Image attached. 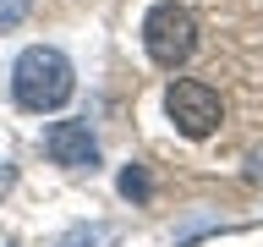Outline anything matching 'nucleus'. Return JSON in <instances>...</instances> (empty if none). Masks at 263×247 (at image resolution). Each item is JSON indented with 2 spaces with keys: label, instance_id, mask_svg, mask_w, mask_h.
<instances>
[{
  "label": "nucleus",
  "instance_id": "20e7f679",
  "mask_svg": "<svg viewBox=\"0 0 263 247\" xmlns=\"http://www.w3.org/2000/svg\"><path fill=\"white\" fill-rule=\"evenodd\" d=\"M44 148L55 165H71V170H93L99 165V143L88 132V121H55L44 132Z\"/></svg>",
  "mask_w": 263,
  "mask_h": 247
},
{
  "label": "nucleus",
  "instance_id": "0eeeda50",
  "mask_svg": "<svg viewBox=\"0 0 263 247\" xmlns=\"http://www.w3.org/2000/svg\"><path fill=\"white\" fill-rule=\"evenodd\" d=\"M28 11H33V0H0V33L22 28V22H28Z\"/></svg>",
  "mask_w": 263,
  "mask_h": 247
},
{
  "label": "nucleus",
  "instance_id": "39448f33",
  "mask_svg": "<svg viewBox=\"0 0 263 247\" xmlns=\"http://www.w3.org/2000/svg\"><path fill=\"white\" fill-rule=\"evenodd\" d=\"M121 231L115 225H77L71 236H61V247H115Z\"/></svg>",
  "mask_w": 263,
  "mask_h": 247
},
{
  "label": "nucleus",
  "instance_id": "7ed1b4c3",
  "mask_svg": "<svg viewBox=\"0 0 263 247\" xmlns=\"http://www.w3.org/2000/svg\"><path fill=\"white\" fill-rule=\"evenodd\" d=\"M164 115L176 121L181 137H209V132L225 121V104H219V94H214L209 82L181 77V82H170V94H164Z\"/></svg>",
  "mask_w": 263,
  "mask_h": 247
},
{
  "label": "nucleus",
  "instance_id": "f03ea898",
  "mask_svg": "<svg viewBox=\"0 0 263 247\" xmlns=\"http://www.w3.org/2000/svg\"><path fill=\"white\" fill-rule=\"evenodd\" d=\"M143 49H148V61L164 66V72L186 66L192 49H197V16L186 6H176V0H159L143 16Z\"/></svg>",
  "mask_w": 263,
  "mask_h": 247
},
{
  "label": "nucleus",
  "instance_id": "f257e3e1",
  "mask_svg": "<svg viewBox=\"0 0 263 247\" xmlns=\"http://www.w3.org/2000/svg\"><path fill=\"white\" fill-rule=\"evenodd\" d=\"M11 94H16V104L33 110V115L61 110L66 99L77 94V72H71V61H66L61 49L33 44V49H22L16 66H11Z\"/></svg>",
  "mask_w": 263,
  "mask_h": 247
},
{
  "label": "nucleus",
  "instance_id": "6e6552de",
  "mask_svg": "<svg viewBox=\"0 0 263 247\" xmlns=\"http://www.w3.org/2000/svg\"><path fill=\"white\" fill-rule=\"evenodd\" d=\"M11 181H16V170H11V160L0 154V192H11Z\"/></svg>",
  "mask_w": 263,
  "mask_h": 247
},
{
  "label": "nucleus",
  "instance_id": "423d86ee",
  "mask_svg": "<svg viewBox=\"0 0 263 247\" xmlns=\"http://www.w3.org/2000/svg\"><path fill=\"white\" fill-rule=\"evenodd\" d=\"M115 187H121V198H132V203H148V192H154V181H148V170H143V165H126Z\"/></svg>",
  "mask_w": 263,
  "mask_h": 247
}]
</instances>
